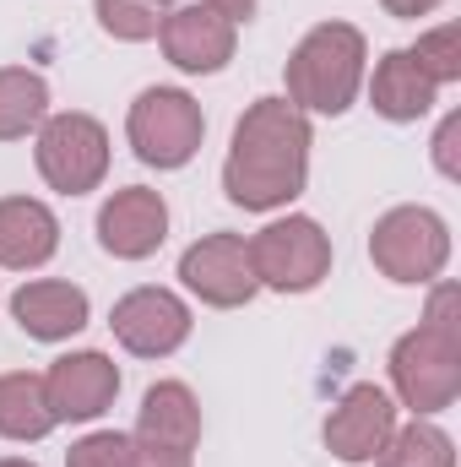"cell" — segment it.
I'll list each match as a JSON object with an SVG mask.
<instances>
[{
	"mask_svg": "<svg viewBox=\"0 0 461 467\" xmlns=\"http://www.w3.org/2000/svg\"><path fill=\"white\" fill-rule=\"evenodd\" d=\"M310 115L288 99H255L233 125V147L223 158V191L244 213L288 207L310 180Z\"/></svg>",
	"mask_w": 461,
	"mask_h": 467,
	"instance_id": "1",
	"label": "cell"
},
{
	"mask_svg": "<svg viewBox=\"0 0 461 467\" xmlns=\"http://www.w3.org/2000/svg\"><path fill=\"white\" fill-rule=\"evenodd\" d=\"M391 386L413 419H435L461 397V288L435 283L424 321L391 348Z\"/></svg>",
	"mask_w": 461,
	"mask_h": 467,
	"instance_id": "2",
	"label": "cell"
},
{
	"mask_svg": "<svg viewBox=\"0 0 461 467\" xmlns=\"http://www.w3.org/2000/svg\"><path fill=\"white\" fill-rule=\"evenodd\" d=\"M369 44L353 22H321L288 55V104L299 115H347L364 88Z\"/></svg>",
	"mask_w": 461,
	"mask_h": 467,
	"instance_id": "3",
	"label": "cell"
},
{
	"mask_svg": "<svg viewBox=\"0 0 461 467\" xmlns=\"http://www.w3.org/2000/svg\"><path fill=\"white\" fill-rule=\"evenodd\" d=\"M250 266L255 283L271 294H310L332 277V239L315 218L288 213L271 218L261 234H250Z\"/></svg>",
	"mask_w": 461,
	"mask_h": 467,
	"instance_id": "4",
	"label": "cell"
},
{
	"mask_svg": "<svg viewBox=\"0 0 461 467\" xmlns=\"http://www.w3.org/2000/svg\"><path fill=\"white\" fill-rule=\"evenodd\" d=\"M33 163H38L49 191L87 196L109 174V130L93 115H77V109L71 115H44L38 141H33Z\"/></svg>",
	"mask_w": 461,
	"mask_h": 467,
	"instance_id": "5",
	"label": "cell"
},
{
	"mask_svg": "<svg viewBox=\"0 0 461 467\" xmlns=\"http://www.w3.org/2000/svg\"><path fill=\"white\" fill-rule=\"evenodd\" d=\"M369 261L391 283H435L451 261V229L435 207H391L369 229Z\"/></svg>",
	"mask_w": 461,
	"mask_h": 467,
	"instance_id": "6",
	"label": "cell"
},
{
	"mask_svg": "<svg viewBox=\"0 0 461 467\" xmlns=\"http://www.w3.org/2000/svg\"><path fill=\"white\" fill-rule=\"evenodd\" d=\"M125 136L136 147V158L147 169H185L196 152H201V136H207V115L190 93L179 88H147L130 119H125Z\"/></svg>",
	"mask_w": 461,
	"mask_h": 467,
	"instance_id": "7",
	"label": "cell"
},
{
	"mask_svg": "<svg viewBox=\"0 0 461 467\" xmlns=\"http://www.w3.org/2000/svg\"><path fill=\"white\" fill-rule=\"evenodd\" d=\"M179 283L201 299V305H212V310H239V305H250L255 294H261V283H255V266H250V239L244 234H201L185 255H179Z\"/></svg>",
	"mask_w": 461,
	"mask_h": 467,
	"instance_id": "8",
	"label": "cell"
},
{
	"mask_svg": "<svg viewBox=\"0 0 461 467\" xmlns=\"http://www.w3.org/2000/svg\"><path fill=\"white\" fill-rule=\"evenodd\" d=\"M190 305L169 288H130L125 299H115L109 310V332L119 337V348L136 358H169L190 343Z\"/></svg>",
	"mask_w": 461,
	"mask_h": 467,
	"instance_id": "9",
	"label": "cell"
},
{
	"mask_svg": "<svg viewBox=\"0 0 461 467\" xmlns=\"http://www.w3.org/2000/svg\"><path fill=\"white\" fill-rule=\"evenodd\" d=\"M119 397V369L109 353H66L44 369V402L55 413V424H87L98 413H109Z\"/></svg>",
	"mask_w": 461,
	"mask_h": 467,
	"instance_id": "10",
	"label": "cell"
},
{
	"mask_svg": "<svg viewBox=\"0 0 461 467\" xmlns=\"http://www.w3.org/2000/svg\"><path fill=\"white\" fill-rule=\"evenodd\" d=\"M391 430H396V402L380 386L358 380V386H347L343 397H337V408L326 413V451L347 467H364L385 451Z\"/></svg>",
	"mask_w": 461,
	"mask_h": 467,
	"instance_id": "11",
	"label": "cell"
},
{
	"mask_svg": "<svg viewBox=\"0 0 461 467\" xmlns=\"http://www.w3.org/2000/svg\"><path fill=\"white\" fill-rule=\"evenodd\" d=\"M158 38H163V55H169L174 71H185V77H212V71H223L233 60L239 27H233L223 11H212V5L201 0V5H174V11H163Z\"/></svg>",
	"mask_w": 461,
	"mask_h": 467,
	"instance_id": "12",
	"label": "cell"
},
{
	"mask_svg": "<svg viewBox=\"0 0 461 467\" xmlns=\"http://www.w3.org/2000/svg\"><path fill=\"white\" fill-rule=\"evenodd\" d=\"M169 239V202L147 185H125L98 207V244L115 261H147Z\"/></svg>",
	"mask_w": 461,
	"mask_h": 467,
	"instance_id": "13",
	"label": "cell"
},
{
	"mask_svg": "<svg viewBox=\"0 0 461 467\" xmlns=\"http://www.w3.org/2000/svg\"><path fill=\"white\" fill-rule=\"evenodd\" d=\"M87 288L77 283H60V277H38V283H22L11 294V316L16 327L33 337V343H66L87 327Z\"/></svg>",
	"mask_w": 461,
	"mask_h": 467,
	"instance_id": "14",
	"label": "cell"
},
{
	"mask_svg": "<svg viewBox=\"0 0 461 467\" xmlns=\"http://www.w3.org/2000/svg\"><path fill=\"white\" fill-rule=\"evenodd\" d=\"M136 441L158 446V451H196L201 441V402L190 397L185 380H158L147 386L141 397V413H136Z\"/></svg>",
	"mask_w": 461,
	"mask_h": 467,
	"instance_id": "15",
	"label": "cell"
},
{
	"mask_svg": "<svg viewBox=\"0 0 461 467\" xmlns=\"http://www.w3.org/2000/svg\"><path fill=\"white\" fill-rule=\"evenodd\" d=\"M60 250V218L33 196H0V266L33 272Z\"/></svg>",
	"mask_w": 461,
	"mask_h": 467,
	"instance_id": "16",
	"label": "cell"
},
{
	"mask_svg": "<svg viewBox=\"0 0 461 467\" xmlns=\"http://www.w3.org/2000/svg\"><path fill=\"white\" fill-rule=\"evenodd\" d=\"M435 99H440V88H435L429 71L413 60V49H391V55L374 66V77H369V104H374V115L396 119V125L424 119L435 109Z\"/></svg>",
	"mask_w": 461,
	"mask_h": 467,
	"instance_id": "17",
	"label": "cell"
},
{
	"mask_svg": "<svg viewBox=\"0 0 461 467\" xmlns=\"http://www.w3.org/2000/svg\"><path fill=\"white\" fill-rule=\"evenodd\" d=\"M55 430V413L44 402V375L11 369L0 375V435L5 441H44Z\"/></svg>",
	"mask_w": 461,
	"mask_h": 467,
	"instance_id": "18",
	"label": "cell"
},
{
	"mask_svg": "<svg viewBox=\"0 0 461 467\" xmlns=\"http://www.w3.org/2000/svg\"><path fill=\"white\" fill-rule=\"evenodd\" d=\"M49 115V82L27 66H0V141H22Z\"/></svg>",
	"mask_w": 461,
	"mask_h": 467,
	"instance_id": "19",
	"label": "cell"
},
{
	"mask_svg": "<svg viewBox=\"0 0 461 467\" xmlns=\"http://www.w3.org/2000/svg\"><path fill=\"white\" fill-rule=\"evenodd\" d=\"M374 467H456V441L429 424V419H413V424H396L385 451L374 457Z\"/></svg>",
	"mask_w": 461,
	"mask_h": 467,
	"instance_id": "20",
	"label": "cell"
},
{
	"mask_svg": "<svg viewBox=\"0 0 461 467\" xmlns=\"http://www.w3.org/2000/svg\"><path fill=\"white\" fill-rule=\"evenodd\" d=\"M407 49H413V60L429 71V82H435V88L461 82V27H456V22H440V27L418 33V44H407Z\"/></svg>",
	"mask_w": 461,
	"mask_h": 467,
	"instance_id": "21",
	"label": "cell"
},
{
	"mask_svg": "<svg viewBox=\"0 0 461 467\" xmlns=\"http://www.w3.org/2000/svg\"><path fill=\"white\" fill-rule=\"evenodd\" d=\"M93 11H98V27L119 44H147L163 27V11L147 0H93Z\"/></svg>",
	"mask_w": 461,
	"mask_h": 467,
	"instance_id": "22",
	"label": "cell"
},
{
	"mask_svg": "<svg viewBox=\"0 0 461 467\" xmlns=\"http://www.w3.org/2000/svg\"><path fill=\"white\" fill-rule=\"evenodd\" d=\"M130 457H136V435L93 430V435H82V441L66 451V467H130Z\"/></svg>",
	"mask_w": 461,
	"mask_h": 467,
	"instance_id": "23",
	"label": "cell"
},
{
	"mask_svg": "<svg viewBox=\"0 0 461 467\" xmlns=\"http://www.w3.org/2000/svg\"><path fill=\"white\" fill-rule=\"evenodd\" d=\"M456 136H461V115H451L440 125V136H435V169L446 174V180H461V163H456Z\"/></svg>",
	"mask_w": 461,
	"mask_h": 467,
	"instance_id": "24",
	"label": "cell"
},
{
	"mask_svg": "<svg viewBox=\"0 0 461 467\" xmlns=\"http://www.w3.org/2000/svg\"><path fill=\"white\" fill-rule=\"evenodd\" d=\"M130 467H190L185 451H158V446H147V441H136V457Z\"/></svg>",
	"mask_w": 461,
	"mask_h": 467,
	"instance_id": "25",
	"label": "cell"
},
{
	"mask_svg": "<svg viewBox=\"0 0 461 467\" xmlns=\"http://www.w3.org/2000/svg\"><path fill=\"white\" fill-rule=\"evenodd\" d=\"M391 16H402V22H418V16H429L435 5H446V0H380Z\"/></svg>",
	"mask_w": 461,
	"mask_h": 467,
	"instance_id": "26",
	"label": "cell"
},
{
	"mask_svg": "<svg viewBox=\"0 0 461 467\" xmlns=\"http://www.w3.org/2000/svg\"><path fill=\"white\" fill-rule=\"evenodd\" d=\"M207 5H212V11H223V16H229L233 27L255 16V0H207Z\"/></svg>",
	"mask_w": 461,
	"mask_h": 467,
	"instance_id": "27",
	"label": "cell"
},
{
	"mask_svg": "<svg viewBox=\"0 0 461 467\" xmlns=\"http://www.w3.org/2000/svg\"><path fill=\"white\" fill-rule=\"evenodd\" d=\"M0 467H38V462H22V457H0Z\"/></svg>",
	"mask_w": 461,
	"mask_h": 467,
	"instance_id": "28",
	"label": "cell"
},
{
	"mask_svg": "<svg viewBox=\"0 0 461 467\" xmlns=\"http://www.w3.org/2000/svg\"><path fill=\"white\" fill-rule=\"evenodd\" d=\"M147 5H158V11H174V5H179V0H147Z\"/></svg>",
	"mask_w": 461,
	"mask_h": 467,
	"instance_id": "29",
	"label": "cell"
}]
</instances>
